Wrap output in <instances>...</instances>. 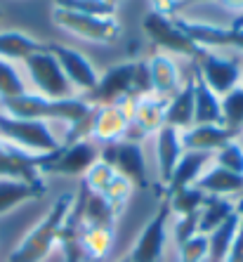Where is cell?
Masks as SVG:
<instances>
[{
  "label": "cell",
  "mask_w": 243,
  "mask_h": 262,
  "mask_svg": "<svg viewBox=\"0 0 243 262\" xmlns=\"http://www.w3.org/2000/svg\"><path fill=\"white\" fill-rule=\"evenodd\" d=\"M184 154V146H182V133L170 125H163L158 128L156 133V168H158V182L168 184L172 177V170L175 165L180 163Z\"/></svg>",
  "instance_id": "16"
},
{
  "label": "cell",
  "mask_w": 243,
  "mask_h": 262,
  "mask_svg": "<svg viewBox=\"0 0 243 262\" xmlns=\"http://www.w3.org/2000/svg\"><path fill=\"white\" fill-rule=\"evenodd\" d=\"M191 73H194V125H225L219 97L206 85V80L201 78L196 69H191Z\"/></svg>",
  "instance_id": "22"
},
{
  "label": "cell",
  "mask_w": 243,
  "mask_h": 262,
  "mask_svg": "<svg viewBox=\"0 0 243 262\" xmlns=\"http://www.w3.org/2000/svg\"><path fill=\"white\" fill-rule=\"evenodd\" d=\"M48 50H50V55L59 61L61 71H64L67 80L71 83V88L80 90L83 95L95 90V85H97V80H99V73L85 59L83 52L69 48V45H61V43H48Z\"/></svg>",
  "instance_id": "12"
},
{
  "label": "cell",
  "mask_w": 243,
  "mask_h": 262,
  "mask_svg": "<svg viewBox=\"0 0 243 262\" xmlns=\"http://www.w3.org/2000/svg\"><path fill=\"white\" fill-rule=\"evenodd\" d=\"M238 210H241V227H238L236 238H234L231 250H229V255H227L225 262H243V208H238Z\"/></svg>",
  "instance_id": "38"
},
{
  "label": "cell",
  "mask_w": 243,
  "mask_h": 262,
  "mask_svg": "<svg viewBox=\"0 0 243 262\" xmlns=\"http://www.w3.org/2000/svg\"><path fill=\"white\" fill-rule=\"evenodd\" d=\"M210 159H213V154L184 151L180 163H177L175 170H172L170 182L163 187V196L172 194V191H180V189H184V187H194V184L198 182V177L206 172Z\"/></svg>",
  "instance_id": "20"
},
{
  "label": "cell",
  "mask_w": 243,
  "mask_h": 262,
  "mask_svg": "<svg viewBox=\"0 0 243 262\" xmlns=\"http://www.w3.org/2000/svg\"><path fill=\"white\" fill-rule=\"evenodd\" d=\"M241 88H243V83H241Z\"/></svg>",
  "instance_id": "45"
},
{
  "label": "cell",
  "mask_w": 243,
  "mask_h": 262,
  "mask_svg": "<svg viewBox=\"0 0 243 262\" xmlns=\"http://www.w3.org/2000/svg\"><path fill=\"white\" fill-rule=\"evenodd\" d=\"M146 95H153L149 64L146 59H135V97H146Z\"/></svg>",
  "instance_id": "37"
},
{
  "label": "cell",
  "mask_w": 243,
  "mask_h": 262,
  "mask_svg": "<svg viewBox=\"0 0 243 262\" xmlns=\"http://www.w3.org/2000/svg\"><path fill=\"white\" fill-rule=\"evenodd\" d=\"M236 206H238V208H243V199H241V203H236Z\"/></svg>",
  "instance_id": "43"
},
{
  "label": "cell",
  "mask_w": 243,
  "mask_h": 262,
  "mask_svg": "<svg viewBox=\"0 0 243 262\" xmlns=\"http://www.w3.org/2000/svg\"><path fill=\"white\" fill-rule=\"evenodd\" d=\"M24 92H29V90H26L24 78L19 76L14 64L0 59V99L19 97V95H24Z\"/></svg>",
  "instance_id": "31"
},
{
  "label": "cell",
  "mask_w": 243,
  "mask_h": 262,
  "mask_svg": "<svg viewBox=\"0 0 243 262\" xmlns=\"http://www.w3.org/2000/svg\"><path fill=\"white\" fill-rule=\"evenodd\" d=\"M24 69H26V73H29V78L38 95L50 97V99L73 97L71 83H69L64 71H61L59 61L50 55V50L38 52V55H31L29 59L24 61Z\"/></svg>",
  "instance_id": "7"
},
{
  "label": "cell",
  "mask_w": 243,
  "mask_h": 262,
  "mask_svg": "<svg viewBox=\"0 0 243 262\" xmlns=\"http://www.w3.org/2000/svg\"><path fill=\"white\" fill-rule=\"evenodd\" d=\"M170 217V206L168 201H161L156 208V213L151 215V220L142 227L140 236L135 238L132 248H130L128 257L132 262H163V253H165V225Z\"/></svg>",
  "instance_id": "9"
},
{
  "label": "cell",
  "mask_w": 243,
  "mask_h": 262,
  "mask_svg": "<svg viewBox=\"0 0 243 262\" xmlns=\"http://www.w3.org/2000/svg\"><path fill=\"white\" fill-rule=\"evenodd\" d=\"M165 125L180 133L194 125V73H189L182 88L165 104Z\"/></svg>",
  "instance_id": "19"
},
{
  "label": "cell",
  "mask_w": 243,
  "mask_h": 262,
  "mask_svg": "<svg viewBox=\"0 0 243 262\" xmlns=\"http://www.w3.org/2000/svg\"><path fill=\"white\" fill-rule=\"evenodd\" d=\"M142 29H144L146 38H149L161 52H165V55H187L196 61L201 52L206 50V48H201V45H196L194 40L177 26L175 17H165V14H158V12H153V10L144 14Z\"/></svg>",
  "instance_id": "4"
},
{
  "label": "cell",
  "mask_w": 243,
  "mask_h": 262,
  "mask_svg": "<svg viewBox=\"0 0 243 262\" xmlns=\"http://www.w3.org/2000/svg\"><path fill=\"white\" fill-rule=\"evenodd\" d=\"M234 213H236L234 201H229L225 196H206L203 208L198 213V234H210Z\"/></svg>",
  "instance_id": "27"
},
{
  "label": "cell",
  "mask_w": 243,
  "mask_h": 262,
  "mask_svg": "<svg viewBox=\"0 0 243 262\" xmlns=\"http://www.w3.org/2000/svg\"><path fill=\"white\" fill-rule=\"evenodd\" d=\"M80 97L92 106H104V104H116L121 99L135 97V61H121L109 67L99 76L95 90Z\"/></svg>",
  "instance_id": "8"
},
{
  "label": "cell",
  "mask_w": 243,
  "mask_h": 262,
  "mask_svg": "<svg viewBox=\"0 0 243 262\" xmlns=\"http://www.w3.org/2000/svg\"><path fill=\"white\" fill-rule=\"evenodd\" d=\"M180 262H203L208 257V234H196L194 238L177 246Z\"/></svg>",
  "instance_id": "35"
},
{
  "label": "cell",
  "mask_w": 243,
  "mask_h": 262,
  "mask_svg": "<svg viewBox=\"0 0 243 262\" xmlns=\"http://www.w3.org/2000/svg\"><path fill=\"white\" fill-rule=\"evenodd\" d=\"M213 156H215V165H219V168H225L229 172H236V175H243V144L238 140L227 142Z\"/></svg>",
  "instance_id": "32"
},
{
  "label": "cell",
  "mask_w": 243,
  "mask_h": 262,
  "mask_svg": "<svg viewBox=\"0 0 243 262\" xmlns=\"http://www.w3.org/2000/svg\"><path fill=\"white\" fill-rule=\"evenodd\" d=\"M165 104H168V99L156 97V95L137 97L125 140L142 142L146 135H156L158 128L165 125Z\"/></svg>",
  "instance_id": "15"
},
{
  "label": "cell",
  "mask_w": 243,
  "mask_h": 262,
  "mask_svg": "<svg viewBox=\"0 0 243 262\" xmlns=\"http://www.w3.org/2000/svg\"><path fill=\"white\" fill-rule=\"evenodd\" d=\"M194 69L217 97H225L227 92L241 85V64L234 57L215 55L210 50H203L198 59L194 61Z\"/></svg>",
  "instance_id": "10"
},
{
  "label": "cell",
  "mask_w": 243,
  "mask_h": 262,
  "mask_svg": "<svg viewBox=\"0 0 243 262\" xmlns=\"http://www.w3.org/2000/svg\"><path fill=\"white\" fill-rule=\"evenodd\" d=\"M99 161L109 163L121 177H125L132 187L146 189L149 175H146V159L140 142L121 140L116 144H104L99 149Z\"/></svg>",
  "instance_id": "6"
},
{
  "label": "cell",
  "mask_w": 243,
  "mask_h": 262,
  "mask_svg": "<svg viewBox=\"0 0 243 262\" xmlns=\"http://www.w3.org/2000/svg\"><path fill=\"white\" fill-rule=\"evenodd\" d=\"M118 262H132V260H130V257H123V260H118Z\"/></svg>",
  "instance_id": "42"
},
{
  "label": "cell",
  "mask_w": 243,
  "mask_h": 262,
  "mask_svg": "<svg viewBox=\"0 0 243 262\" xmlns=\"http://www.w3.org/2000/svg\"><path fill=\"white\" fill-rule=\"evenodd\" d=\"M95 109L90 102L83 97H67V99H50L38 92H24L19 97L0 99V111L12 118H24V121H64L69 128L80 125V123L92 121Z\"/></svg>",
  "instance_id": "1"
},
{
  "label": "cell",
  "mask_w": 243,
  "mask_h": 262,
  "mask_svg": "<svg viewBox=\"0 0 243 262\" xmlns=\"http://www.w3.org/2000/svg\"><path fill=\"white\" fill-rule=\"evenodd\" d=\"M45 184H33L19 177H0V217L26 201H36L45 196Z\"/></svg>",
  "instance_id": "21"
},
{
  "label": "cell",
  "mask_w": 243,
  "mask_h": 262,
  "mask_svg": "<svg viewBox=\"0 0 243 262\" xmlns=\"http://www.w3.org/2000/svg\"><path fill=\"white\" fill-rule=\"evenodd\" d=\"M187 3H196V0H177V5H187Z\"/></svg>",
  "instance_id": "41"
},
{
  "label": "cell",
  "mask_w": 243,
  "mask_h": 262,
  "mask_svg": "<svg viewBox=\"0 0 243 262\" xmlns=\"http://www.w3.org/2000/svg\"><path fill=\"white\" fill-rule=\"evenodd\" d=\"M52 24L59 26L76 38H83L87 43L109 45L121 38V21L116 17H87V14H76L67 10H57L52 7Z\"/></svg>",
  "instance_id": "3"
},
{
  "label": "cell",
  "mask_w": 243,
  "mask_h": 262,
  "mask_svg": "<svg viewBox=\"0 0 243 262\" xmlns=\"http://www.w3.org/2000/svg\"><path fill=\"white\" fill-rule=\"evenodd\" d=\"M114 175H116V170L109 163L97 161V163L83 175V184H85L87 191H92V194H102V191L109 187L111 180H114Z\"/></svg>",
  "instance_id": "33"
},
{
  "label": "cell",
  "mask_w": 243,
  "mask_h": 262,
  "mask_svg": "<svg viewBox=\"0 0 243 262\" xmlns=\"http://www.w3.org/2000/svg\"><path fill=\"white\" fill-rule=\"evenodd\" d=\"M219 3H222V7H225V10L236 12L238 17H243V0H219Z\"/></svg>",
  "instance_id": "39"
},
{
  "label": "cell",
  "mask_w": 243,
  "mask_h": 262,
  "mask_svg": "<svg viewBox=\"0 0 243 262\" xmlns=\"http://www.w3.org/2000/svg\"><path fill=\"white\" fill-rule=\"evenodd\" d=\"M236 137L238 133L225 128V125H191L182 133V146L184 151L215 154L219 146H225L227 142L236 140Z\"/></svg>",
  "instance_id": "18"
},
{
  "label": "cell",
  "mask_w": 243,
  "mask_h": 262,
  "mask_svg": "<svg viewBox=\"0 0 243 262\" xmlns=\"http://www.w3.org/2000/svg\"><path fill=\"white\" fill-rule=\"evenodd\" d=\"M222 104V123L225 128L241 133L243 128V88H234L231 92H227L225 97H219Z\"/></svg>",
  "instance_id": "30"
},
{
  "label": "cell",
  "mask_w": 243,
  "mask_h": 262,
  "mask_svg": "<svg viewBox=\"0 0 243 262\" xmlns=\"http://www.w3.org/2000/svg\"><path fill=\"white\" fill-rule=\"evenodd\" d=\"M83 222V220H80ZM114 238H116V229L109 227H85L80 232V253L83 257L90 260H104L114 248Z\"/></svg>",
  "instance_id": "26"
},
{
  "label": "cell",
  "mask_w": 243,
  "mask_h": 262,
  "mask_svg": "<svg viewBox=\"0 0 243 262\" xmlns=\"http://www.w3.org/2000/svg\"><path fill=\"white\" fill-rule=\"evenodd\" d=\"M168 206H170V213H175L177 217L182 215H194L201 213L203 208V201H206V194L198 189V187H184L180 191H172V194L163 196Z\"/></svg>",
  "instance_id": "28"
},
{
  "label": "cell",
  "mask_w": 243,
  "mask_h": 262,
  "mask_svg": "<svg viewBox=\"0 0 243 262\" xmlns=\"http://www.w3.org/2000/svg\"><path fill=\"white\" fill-rule=\"evenodd\" d=\"M52 7L87 17H114L116 0H52Z\"/></svg>",
  "instance_id": "29"
},
{
  "label": "cell",
  "mask_w": 243,
  "mask_h": 262,
  "mask_svg": "<svg viewBox=\"0 0 243 262\" xmlns=\"http://www.w3.org/2000/svg\"><path fill=\"white\" fill-rule=\"evenodd\" d=\"M48 45L36 40L33 36L24 33V31L17 29H7L0 31V59L10 61H26L31 55H38V52H45Z\"/></svg>",
  "instance_id": "23"
},
{
  "label": "cell",
  "mask_w": 243,
  "mask_h": 262,
  "mask_svg": "<svg viewBox=\"0 0 243 262\" xmlns=\"http://www.w3.org/2000/svg\"><path fill=\"white\" fill-rule=\"evenodd\" d=\"M196 234H198V213L177 217V222H175V241H177V246H182L184 241L194 238Z\"/></svg>",
  "instance_id": "36"
},
{
  "label": "cell",
  "mask_w": 243,
  "mask_h": 262,
  "mask_svg": "<svg viewBox=\"0 0 243 262\" xmlns=\"http://www.w3.org/2000/svg\"><path fill=\"white\" fill-rule=\"evenodd\" d=\"M194 187H198L206 196H225V199H229L234 194H243V175L229 172L225 168H219V165H210L198 177V182Z\"/></svg>",
  "instance_id": "24"
},
{
  "label": "cell",
  "mask_w": 243,
  "mask_h": 262,
  "mask_svg": "<svg viewBox=\"0 0 243 262\" xmlns=\"http://www.w3.org/2000/svg\"><path fill=\"white\" fill-rule=\"evenodd\" d=\"M241 227V210L236 208V213L229 215V217L208 234V260L210 262H225L227 255L231 250V244L236 238V232Z\"/></svg>",
  "instance_id": "25"
},
{
  "label": "cell",
  "mask_w": 243,
  "mask_h": 262,
  "mask_svg": "<svg viewBox=\"0 0 243 262\" xmlns=\"http://www.w3.org/2000/svg\"><path fill=\"white\" fill-rule=\"evenodd\" d=\"M177 26L187 33L196 45L201 48H234L243 52V26H213V24H201V21H189V19L175 17Z\"/></svg>",
  "instance_id": "13"
},
{
  "label": "cell",
  "mask_w": 243,
  "mask_h": 262,
  "mask_svg": "<svg viewBox=\"0 0 243 262\" xmlns=\"http://www.w3.org/2000/svg\"><path fill=\"white\" fill-rule=\"evenodd\" d=\"M99 161V146L95 140H80L71 144H61L57 151L45 156L40 175H61V177H83Z\"/></svg>",
  "instance_id": "5"
},
{
  "label": "cell",
  "mask_w": 243,
  "mask_h": 262,
  "mask_svg": "<svg viewBox=\"0 0 243 262\" xmlns=\"http://www.w3.org/2000/svg\"><path fill=\"white\" fill-rule=\"evenodd\" d=\"M116 3H118V0H116Z\"/></svg>",
  "instance_id": "46"
},
{
  "label": "cell",
  "mask_w": 243,
  "mask_h": 262,
  "mask_svg": "<svg viewBox=\"0 0 243 262\" xmlns=\"http://www.w3.org/2000/svg\"><path fill=\"white\" fill-rule=\"evenodd\" d=\"M0 19H3V10H0Z\"/></svg>",
  "instance_id": "44"
},
{
  "label": "cell",
  "mask_w": 243,
  "mask_h": 262,
  "mask_svg": "<svg viewBox=\"0 0 243 262\" xmlns=\"http://www.w3.org/2000/svg\"><path fill=\"white\" fill-rule=\"evenodd\" d=\"M231 26H243V17H236V19H234V24H231Z\"/></svg>",
  "instance_id": "40"
},
{
  "label": "cell",
  "mask_w": 243,
  "mask_h": 262,
  "mask_svg": "<svg viewBox=\"0 0 243 262\" xmlns=\"http://www.w3.org/2000/svg\"><path fill=\"white\" fill-rule=\"evenodd\" d=\"M135 97L121 99L116 104H104L95 109V118H92V133L90 140H99L104 144H116V142L125 140L130 118H132L135 109Z\"/></svg>",
  "instance_id": "11"
},
{
  "label": "cell",
  "mask_w": 243,
  "mask_h": 262,
  "mask_svg": "<svg viewBox=\"0 0 243 262\" xmlns=\"http://www.w3.org/2000/svg\"><path fill=\"white\" fill-rule=\"evenodd\" d=\"M149 64V76H151V90L156 97L170 99L180 88H182V73L177 61L172 59V55L158 52L146 59Z\"/></svg>",
  "instance_id": "17"
},
{
  "label": "cell",
  "mask_w": 243,
  "mask_h": 262,
  "mask_svg": "<svg viewBox=\"0 0 243 262\" xmlns=\"http://www.w3.org/2000/svg\"><path fill=\"white\" fill-rule=\"evenodd\" d=\"M48 154H29L0 140V177H19L33 184H45L40 168Z\"/></svg>",
  "instance_id": "14"
},
{
  "label": "cell",
  "mask_w": 243,
  "mask_h": 262,
  "mask_svg": "<svg viewBox=\"0 0 243 262\" xmlns=\"http://www.w3.org/2000/svg\"><path fill=\"white\" fill-rule=\"evenodd\" d=\"M73 201H76V194H71V191H64V194L57 196L52 206L48 208V213L38 220V225L10 253L7 262H43L57 248L59 232L64 227V220H67Z\"/></svg>",
  "instance_id": "2"
},
{
  "label": "cell",
  "mask_w": 243,
  "mask_h": 262,
  "mask_svg": "<svg viewBox=\"0 0 243 262\" xmlns=\"http://www.w3.org/2000/svg\"><path fill=\"white\" fill-rule=\"evenodd\" d=\"M132 189H135L132 184H130L125 177H121L118 172H116L114 180L109 182V187L102 191V196L111 203V206H116L118 210H123V206L128 203V199H130V194H132Z\"/></svg>",
  "instance_id": "34"
}]
</instances>
